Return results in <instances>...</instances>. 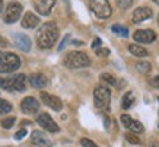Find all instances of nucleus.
<instances>
[{
  "mask_svg": "<svg viewBox=\"0 0 159 147\" xmlns=\"http://www.w3.org/2000/svg\"><path fill=\"white\" fill-rule=\"evenodd\" d=\"M58 39V28L54 22H45L37 31V44L43 50H48Z\"/></svg>",
  "mask_w": 159,
  "mask_h": 147,
  "instance_id": "f257e3e1",
  "label": "nucleus"
},
{
  "mask_svg": "<svg viewBox=\"0 0 159 147\" xmlns=\"http://www.w3.org/2000/svg\"><path fill=\"white\" fill-rule=\"evenodd\" d=\"M26 76L16 74L12 77H0V87L9 92H24L26 89Z\"/></svg>",
  "mask_w": 159,
  "mask_h": 147,
  "instance_id": "f03ea898",
  "label": "nucleus"
},
{
  "mask_svg": "<svg viewBox=\"0 0 159 147\" xmlns=\"http://www.w3.org/2000/svg\"><path fill=\"white\" fill-rule=\"evenodd\" d=\"M64 66L67 69H82L91 66V58L82 51H72L64 57Z\"/></svg>",
  "mask_w": 159,
  "mask_h": 147,
  "instance_id": "7ed1b4c3",
  "label": "nucleus"
},
{
  "mask_svg": "<svg viewBox=\"0 0 159 147\" xmlns=\"http://www.w3.org/2000/svg\"><path fill=\"white\" fill-rule=\"evenodd\" d=\"M93 102L95 106L101 111H108L111 104V92L104 85H98L93 90Z\"/></svg>",
  "mask_w": 159,
  "mask_h": 147,
  "instance_id": "20e7f679",
  "label": "nucleus"
},
{
  "mask_svg": "<svg viewBox=\"0 0 159 147\" xmlns=\"http://www.w3.org/2000/svg\"><path fill=\"white\" fill-rule=\"evenodd\" d=\"M20 67V58L13 52L0 51V73H12Z\"/></svg>",
  "mask_w": 159,
  "mask_h": 147,
  "instance_id": "39448f33",
  "label": "nucleus"
},
{
  "mask_svg": "<svg viewBox=\"0 0 159 147\" xmlns=\"http://www.w3.org/2000/svg\"><path fill=\"white\" fill-rule=\"evenodd\" d=\"M89 6H91V10L95 13V16L101 18V19L110 18L112 13L108 0H89Z\"/></svg>",
  "mask_w": 159,
  "mask_h": 147,
  "instance_id": "423d86ee",
  "label": "nucleus"
},
{
  "mask_svg": "<svg viewBox=\"0 0 159 147\" xmlns=\"http://www.w3.org/2000/svg\"><path fill=\"white\" fill-rule=\"evenodd\" d=\"M20 13H22V5L18 2H10L6 6V10L3 13V20L6 24H13L20 18Z\"/></svg>",
  "mask_w": 159,
  "mask_h": 147,
  "instance_id": "0eeeda50",
  "label": "nucleus"
},
{
  "mask_svg": "<svg viewBox=\"0 0 159 147\" xmlns=\"http://www.w3.org/2000/svg\"><path fill=\"white\" fill-rule=\"evenodd\" d=\"M37 122H38L39 125L44 128V130L50 131V133H58V131H60V127L56 124V121H54V119L51 118L48 114H45V112H43V114L38 115Z\"/></svg>",
  "mask_w": 159,
  "mask_h": 147,
  "instance_id": "6e6552de",
  "label": "nucleus"
},
{
  "mask_svg": "<svg viewBox=\"0 0 159 147\" xmlns=\"http://www.w3.org/2000/svg\"><path fill=\"white\" fill-rule=\"evenodd\" d=\"M121 124H123V127L131 130L134 134H140V133H143V131H145L143 124L139 122V121H136V119H133L130 115H127V114L121 115Z\"/></svg>",
  "mask_w": 159,
  "mask_h": 147,
  "instance_id": "1a4fd4ad",
  "label": "nucleus"
},
{
  "mask_svg": "<svg viewBox=\"0 0 159 147\" xmlns=\"http://www.w3.org/2000/svg\"><path fill=\"white\" fill-rule=\"evenodd\" d=\"M20 109H22V112L28 115H32V114H37L39 109V104L38 100L32 98V96H26L22 102H20Z\"/></svg>",
  "mask_w": 159,
  "mask_h": 147,
  "instance_id": "9d476101",
  "label": "nucleus"
},
{
  "mask_svg": "<svg viewBox=\"0 0 159 147\" xmlns=\"http://www.w3.org/2000/svg\"><path fill=\"white\" fill-rule=\"evenodd\" d=\"M133 38L134 41L137 42H142V44H149V42H153L155 38H156V33L152 31V29H139L133 33Z\"/></svg>",
  "mask_w": 159,
  "mask_h": 147,
  "instance_id": "9b49d317",
  "label": "nucleus"
},
{
  "mask_svg": "<svg viewBox=\"0 0 159 147\" xmlns=\"http://www.w3.org/2000/svg\"><path fill=\"white\" fill-rule=\"evenodd\" d=\"M41 100H43V104H45L47 106L54 109V111H61V108H63V102L60 100V98H57V96H54V95H50L47 92H41Z\"/></svg>",
  "mask_w": 159,
  "mask_h": 147,
  "instance_id": "f8f14e48",
  "label": "nucleus"
},
{
  "mask_svg": "<svg viewBox=\"0 0 159 147\" xmlns=\"http://www.w3.org/2000/svg\"><path fill=\"white\" fill-rule=\"evenodd\" d=\"M152 15H153V12H152L150 7H145V6H142V7H137V9L133 12L131 20H133V24H140V22H143V20L152 18Z\"/></svg>",
  "mask_w": 159,
  "mask_h": 147,
  "instance_id": "ddd939ff",
  "label": "nucleus"
},
{
  "mask_svg": "<svg viewBox=\"0 0 159 147\" xmlns=\"http://www.w3.org/2000/svg\"><path fill=\"white\" fill-rule=\"evenodd\" d=\"M31 141L34 143L37 147H53V143L50 141V138L44 133L38 131V130L32 131V134H31Z\"/></svg>",
  "mask_w": 159,
  "mask_h": 147,
  "instance_id": "4468645a",
  "label": "nucleus"
},
{
  "mask_svg": "<svg viewBox=\"0 0 159 147\" xmlns=\"http://www.w3.org/2000/svg\"><path fill=\"white\" fill-rule=\"evenodd\" d=\"M54 5H56V0H37L34 6L39 15L47 16L51 13V9L54 7Z\"/></svg>",
  "mask_w": 159,
  "mask_h": 147,
  "instance_id": "2eb2a0df",
  "label": "nucleus"
},
{
  "mask_svg": "<svg viewBox=\"0 0 159 147\" xmlns=\"http://www.w3.org/2000/svg\"><path fill=\"white\" fill-rule=\"evenodd\" d=\"M13 41L15 45L19 48L20 51L28 52L31 50V39L25 33H13Z\"/></svg>",
  "mask_w": 159,
  "mask_h": 147,
  "instance_id": "dca6fc26",
  "label": "nucleus"
},
{
  "mask_svg": "<svg viewBox=\"0 0 159 147\" xmlns=\"http://www.w3.org/2000/svg\"><path fill=\"white\" fill-rule=\"evenodd\" d=\"M28 82L29 85L32 86V87H35V89H43V87H45L47 86V77L44 76L43 73H32L31 76L28 77Z\"/></svg>",
  "mask_w": 159,
  "mask_h": 147,
  "instance_id": "f3484780",
  "label": "nucleus"
},
{
  "mask_svg": "<svg viewBox=\"0 0 159 147\" xmlns=\"http://www.w3.org/2000/svg\"><path fill=\"white\" fill-rule=\"evenodd\" d=\"M38 24H39L38 16H37V15H34L32 12L25 13V16L22 18V26H24L25 29H32V28H35Z\"/></svg>",
  "mask_w": 159,
  "mask_h": 147,
  "instance_id": "a211bd4d",
  "label": "nucleus"
},
{
  "mask_svg": "<svg viewBox=\"0 0 159 147\" xmlns=\"http://www.w3.org/2000/svg\"><path fill=\"white\" fill-rule=\"evenodd\" d=\"M136 102V96L133 92H127L124 96H123V99H121V106L123 109H129L133 106V104Z\"/></svg>",
  "mask_w": 159,
  "mask_h": 147,
  "instance_id": "6ab92c4d",
  "label": "nucleus"
},
{
  "mask_svg": "<svg viewBox=\"0 0 159 147\" xmlns=\"http://www.w3.org/2000/svg\"><path fill=\"white\" fill-rule=\"evenodd\" d=\"M129 51L134 56V57H146L148 56V51H146V48L140 47V45H134V44H131L129 45Z\"/></svg>",
  "mask_w": 159,
  "mask_h": 147,
  "instance_id": "aec40b11",
  "label": "nucleus"
},
{
  "mask_svg": "<svg viewBox=\"0 0 159 147\" xmlns=\"http://www.w3.org/2000/svg\"><path fill=\"white\" fill-rule=\"evenodd\" d=\"M112 32L117 33V35H120V37H123V38H127L129 37V29L125 28V26H123V25H112Z\"/></svg>",
  "mask_w": 159,
  "mask_h": 147,
  "instance_id": "412c9836",
  "label": "nucleus"
},
{
  "mask_svg": "<svg viewBox=\"0 0 159 147\" xmlns=\"http://www.w3.org/2000/svg\"><path fill=\"white\" fill-rule=\"evenodd\" d=\"M136 69L140 71V73H149L152 70V66H150V63L148 61H139L136 63Z\"/></svg>",
  "mask_w": 159,
  "mask_h": 147,
  "instance_id": "4be33fe9",
  "label": "nucleus"
},
{
  "mask_svg": "<svg viewBox=\"0 0 159 147\" xmlns=\"http://www.w3.org/2000/svg\"><path fill=\"white\" fill-rule=\"evenodd\" d=\"M10 111H12V105L6 99H0V115L9 114Z\"/></svg>",
  "mask_w": 159,
  "mask_h": 147,
  "instance_id": "5701e85b",
  "label": "nucleus"
},
{
  "mask_svg": "<svg viewBox=\"0 0 159 147\" xmlns=\"http://www.w3.org/2000/svg\"><path fill=\"white\" fill-rule=\"evenodd\" d=\"M133 2H134V0H116V5L118 9L125 10V9H129V7H131Z\"/></svg>",
  "mask_w": 159,
  "mask_h": 147,
  "instance_id": "b1692460",
  "label": "nucleus"
},
{
  "mask_svg": "<svg viewBox=\"0 0 159 147\" xmlns=\"http://www.w3.org/2000/svg\"><path fill=\"white\" fill-rule=\"evenodd\" d=\"M15 117H7V118H3L2 121H0V125L3 128H6V130H9V128L13 127V124H15Z\"/></svg>",
  "mask_w": 159,
  "mask_h": 147,
  "instance_id": "393cba45",
  "label": "nucleus"
},
{
  "mask_svg": "<svg viewBox=\"0 0 159 147\" xmlns=\"http://www.w3.org/2000/svg\"><path fill=\"white\" fill-rule=\"evenodd\" d=\"M101 79L104 82H107L108 85H116V83H117L116 77L112 76V74H110V73H102V74H101Z\"/></svg>",
  "mask_w": 159,
  "mask_h": 147,
  "instance_id": "a878e982",
  "label": "nucleus"
},
{
  "mask_svg": "<svg viewBox=\"0 0 159 147\" xmlns=\"http://www.w3.org/2000/svg\"><path fill=\"white\" fill-rule=\"evenodd\" d=\"M125 138H127V141L131 143V144H140V138L137 137L134 133H127L125 134Z\"/></svg>",
  "mask_w": 159,
  "mask_h": 147,
  "instance_id": "bb28decb",
  "label": "nucleus"
},
{
  "mask_svg": "<svg viewBox=\"0 0 159 147\" xmlns=\"http://www.w3.org/2000/svg\"><path fill=\"white\" fill-rule=\"evenodd\" d=\"M95 52H97L98 57H108L110 56V50L108 48H98V50H95Z\"/></svg>",
  "mask_w": 159,
  "mask_h": 147,
  "instance_id": "cd10ccee",
  "label": "nucleus"
},
{
  "mask_svg": "<svg viewBox=\"0 0 159 147\" xmlns=\"http://www.w3.org/2000/svg\"><path fill=\"white\" fill-rule=\"evenodd\" d=\"M80 144H82V147H99L92 141V140H89V138H82V140H80Z\"/></svg>",
  "mask_w": 159,
  "mask_h": 147,
  "instance_id": "c85d7f7f",
  "label": "nucleus"
},
{
  "mask_svg": "<svg viewBox=\"0 0 159 147\" xmlns=\"http://www.w3.org/2000/svg\"><path fill=\"white\" fill-rule=\"evenodd\" d=\"M25 136H26V130H25V128H22V130H19L18 133L15 134V138H16V140H22Z\"/></svg>",
  "mask_w": 159,
  "mask_h": 147,
  "instance_id": "c756f323",
  "label": "nucleus"
},
{
  "mask_svg": "<svg viewBox=\"0 0 159 147\" xmlns=\"http://www.w3.org/2000/svg\"><path fill=\"white\" fill-rule=\"evenodd\" d=\"M101 39L99 38H95L93 39V42H92V50L95 51V50H98V48H101Z\"/></svg>",
  "mask_w": 159,
  "mask_h": 147,
  "instance_id": "7c9ffc66",
  "label": "nucleus"
},
{
  "mask_svg": "<svg viewBox=\"0 0 159 147\" xmlns=\"http://www.w3.org/2000/svg\"><path fill=\"white\" fill-rule=\"evenodd\" d=\"M150 85L153 86V87H156V89H159V76H155L150 79Z\"/></svg>",
  "mask_w": 159,
  "mask_h": 147,
  "instance_id": "2f4dec72",
  "label": "nucleus"
},
{
  "mask_svg": "<svg viewBox=\"0 0 159 147\" xmlns=\"http://www.w3.org/2000/svg\"><path fill=\"white\" fill-rule=\"evenodd\" d=\"M67 39H69V35H66V38L63 39L61 44H60V47H58V51H61L63 48H64V45H66V41H67Z\"/></svg>",
  "mask_w": 159,
  "mask_h": 147,
  "instance_id": "473e14b6",
  "label": "nucleus"
},
{
  "mask_svg": "<svg viewBox=\"0 0 159 147\" xmlns=\"http://www.w3.org/2000/svg\"><path fill=\"white\" fill-rule=\"evenodd\" d=\"M2 9H3V2L0 0V12H2Z\"/></svg>",
  "mask_w": 159,
  "mask_h": 147,
  "instance_id": "72a5a7b5",
  "label": "nucleus"
},
{
  "mask_svg": "<svg viewBox=\"0 0 159 147\" xmlns=\"http://www.w3.org/2000/svg\"><path fill=\"white\" fill-rule=\"evenodd\" d=\"M153 2H155V3H158V5H159V0H153Z\"/></svg>",
  "mask_w": 159,
  "mask_h": 147,
  "instance_id": "f704fd0d",
  "label": "nucleus"
},
{
  "mask_svg": "<svg viewBox=\"0 0 159 147\" xmlns=\"http://www.w3.org/2000/svg\"><path fill=\"white\" fill-rule=\"evenodd\" d=\"M158 102H159V98H158Z\"/></svg>",
  "mask_w": 159,
  "mask_h": 147,
  "instance_id": "c9c22d12",
  "label": "nucleus"
},
{
  "mask_svg": "<svg viewBox=\"0 0 159 147\" xmlns=\"http://www.w3.org/2000/svg\"><path fill=\"white\" fill-rule=\"evenodd\" d=\"M158 20H159V18H158Z\"/></svg>",
  "mask_w": 159,
  "mask_h": 147,
  "instance_id": "e433bc0d",
  "label": "nucleus"
}]
</instances>
